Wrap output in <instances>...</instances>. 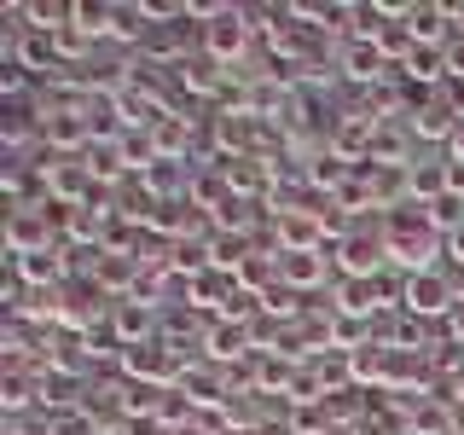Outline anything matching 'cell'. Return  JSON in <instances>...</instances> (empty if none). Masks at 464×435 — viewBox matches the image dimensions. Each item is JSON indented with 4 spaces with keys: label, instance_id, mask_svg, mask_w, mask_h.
<instances>
[{
    "label": "cell",
    "instance_id": "1",
    "mask_svg": "<svg viewBox=\"0 0 464 435\" xmlns=\"http://www.w3.org/2000/svg\"><path fill=\"white\" fill-rule=\"evenodd\" d=\"M453 302H459V290H453V279H447L441 267L406 273V279H401V308L412 314V319H447V314H453Z\"/></svg>",
    "mask_w": 464,
    "mask_h": 435
},
{
    "label": "cell",
    "instance_id": "2",
    "mask_svg": "<svg viewBox=\"0 0 464 435\" xmlns=\"http://www.w3.org/2000/svg\"><path fill=\"white\" fill-rule=\"evenodd\" d=\"M250 12L244 6H232V12H221L215 24H203V58H215V64H232V58H244L250 53Z\"/></svg>",
    "mask_w": 464,
    "mask_h": 435
},
{
    "label": "cell",
    "instance_id": "3",
    "mask_svg": "<svg viewBox=\"0 0 464 435\" xmlns=\"http://www.w3.org/2000/svg\"><path fill=\"white\" fill-rule=\"evenodd\" d=\"M47 209L53 203H12V215H6V250L12 256H41L47 250V238H53Z\"/></svg>",
    "mask_w": 464,
    "mask_h": 435
},
{
    "label": "cell",
    "instance_id": "4",
    "mask_svg": "<svg viewBox=\"0 0 464 435\" xmlns=\"http://www.w3.org/2000/svg\"><path fill=\"white\" fill-rule=\"evenodd\" d=\"M459 122H464V116L447 105V93H418V105L406 111V134H412V140H447V145H453Z\"/></svg>",
    "mask_w": 464,
    "mask_h": 435
},
{
    "label": "cell",
    "instance_id": "5",
    "mask_svg": "<svg viewBox=\"0 0 464 435\" xmlns=\"http://www.w3.org/2000/svg\"><path fill=\"white\" fill-rule=\"evenodd\" d=\"M279 256H302V250H325V215L319 209H279L273 221Z\"/></svg>",
    "mask_w": 464,
    "mask_h": 435
},
{
    "label": "cell",
    "instance_id": "6",
    "mask_svg": "<svg viewBox=\"0 0 464 435\" xmlns=\"http://www.w3.org/2000/svg\"><path fill=\"white\" fill-rule=\"evenodd\" d=\"M389 261V244H383V232H343L337 238V267L348 273V279H377V267Z\"/></svg>",
    "mask_w": 464,
    "mask_h": 435
},
{
    "label": "cell",
    "instance_id": "7",
    "mask_svg": "<svg viewBox=\"0 0 464 435\" xmlns=\"http://www.w3.org/2000/svg\"><path fill=\"white\" fill-rule=\"evenodd\" d=\"M337 64H343V76L360 82V87H377V82L389 76V58H383V47H377V41H348Z\"/></svg>",
    "mask_w": 464,
    "mask_h": 435
},
{
    "label": "cell",
    "instance_id": "8",
    "mask_svg": "<svg viewBox=\"0 0 464 435\" xmlns=\"http://www.w3.org/2000/svg\"><path fill=\"white\" fill-rule=\"evenodd\" d=\"M279 285H285V290H314V285H325V250L279 256Z\"/></svg>",
    "mask_w": 464,
    "mask_h": 435
},
{
    "label": "cell",
    "instance_id": "9",
    "mask_svg": "<svg viewBox=\"0 0 464 435\" xmlns=\"http://www.w3.org/2000/svg\"><path fill=\"white\" fill-rule=\"evenodd\" d=\"M447 24H453L447 6H418L412 0V12H406V29H412L418 47H447Z\"/></svg>",
    "mask_w": 464,
    "mask_h": 435
},
{
    "label": "cell",
    "instance_id": "10",
    "mask_svg": "<svg viewBox=\"0 0 464 435\" xmlns=\"http://www.w3.org/2000/svg\"><path fill=\"white\" fill-rule=\"evenodd\" d=\"M186 145H192V122H186L180 111H169L163 122L151 128V151L163 157V163H174V157H186Z\"/></svg>",
    "mask_w": 464,
    "mask_h": 435
},
{
    "label": "cell",
    "instance_id": "11",
    "mask_svg": "<svg viewBox=\"0 0 464 435\" xmlns=\"http://www.w3.org/2000/svg\"><path fill=\"white\" fill-rule=\"evenodd\" d=\"M174 76H180V87H186V93H198V99L221 93V64H215V58H180Z\"/></svg>",
    "mask_w": 464,
    "mask_h": 435
},
{
    "label": "cell",
    "instance_id": "12",
    "mask_svg": "<svg viewBox=\"0 0 464 435\" xmlns=\"http://www.w3.org/2000/svg\"><path fill=\"white\" fill-rule=\"evenodd\" d=\"M122 360H128V372L134 377H174V360L163 354V343H134V348H122Z\"/></svg>",
    "mask_w": 464,
    "mask_h": 435
},
{
    "label": "cell",
    "instance_id": "13",
    "mask_svg": "<svg viewBox=\"0 0 464 435\" xmlns=\"http://www.w3.org/2000/svg\"><path fill=\"white\" fill-rule=\"evenodd\" d=\"M6 267L18 273L24 285H58V273H64L53 250H41V256H6Z\"/></svg>",
    "mask_w": 464,
    "mask_h": 435
},
{
    "label": "cell",
    "instance_id": "14",
    "mask_svg": "<svg viewBox=\"0 0 464 435\" xmlns=\"http://www.w3.org/2000/svg\"><path fill=\"white\" fill-rule=\"evenodd\" d=\"M412 198L418 203L447 198V163H412Z\"/></svg>",
    "mask_w": 464,
    "mask_h": 435
},
{
    "label": "cell",
    "instance_id": "15",
    "mask_svg": "<svg viewBox=\"0 0 464 435\" xmlns=\"http://www.w3.org/2000/svg\"><path fill=\"white\" fill-rule=\"evenodd\" d=\"M244 343H250V331H244V325H215V331H209V354H215V360H238V354H250Z\"/></svg>",
    "mask_w": 464,
    "mask_h": 435
},
{
    "label": "cell",
    "instance_id": "16",
    "mask_svg": "<svg viewBox=\"0 0 464 435\" xmlns=\"http://www.w3.org/2000/svg\"><path fill=\"white\" fill-rule=\"evenodd\" d=\"M145 325H151V314H145V308H116V331H122V348H134Z\"/></svg>",
    "mask_w": 464,
    "mask_h": 435
},
{
    "label": "cell",
    "instance_id": "17",
    "mask_svg": "<svg viewBox=\"0 0 464 435\" xmlns=\"http://www.w3.org/2000/svg\"><path fill=\"white\" fill-rule=\"evenodd\" d=\"M0 401H6V412H24V406L35 401V395H29V377L12 372V377H6V395H0Z\"/></svg>",
    "mask_w": 464,
    "mask_h": 435
},
{
    "label": "cell",
    "instance_id": "18",
    "mask_svg": "<svg viewBox=\"0 0 464 435\" xmlns=\"http://www.w3.org/2000/svg\"><path fill=\"white\" fill-rule=\"evenodd\" d=\"M0 93H6V99L24 93V64H6V76H0Z\"/></svg>",
    "mask_w": 464,
    "mask_h": 435
},
{
    "label": "cell",
    "instance_id": "19",
    "mask_svg": "<svg viewBox=\"0 0 464 435\" xmlns=\"http://www.w3.org/2000/svg\"><path fill=\"white\" fill-rule=\"evenodd\" d=\"M447 331H453V348H464V296L453 302V314H447Z\"/></svg>",
    "mask_w": 464,
    "mask_h": 435
},
{
    "label": "cell",
    "instance_id": "20",
    "mask_svg": "<svg viewBox=\"0 0 464 435\" xmlns=\"http://www.w3.org/2000/svg\"><path fill=\"white\" fill-rule=\"evenodd\" d=\"M447 256H453L459 267H464V232H453V238H447Z\"/></svg>",
    "mask_w": 464,
    "mask_h": 435
},
{
    "label": "cell",
    "instance_id": "21",
    "mask_svg": "<svg viewBox=\"0 0 464 435\" xmlns=\"http://www.w3.org/2000/svg\"><path fill=\"white\" fill-rule=\"evenodd\" d=\"M169 435H203V424H192V418H186L180 430H169Z\"/></svg>",
    "mask_w": 464,
    "mask_h": 435
},
{
    "label": "cell",
    "instance_id": "22",
    "mask_svg": "<svg viewBox=\"0 0 464 435\" xmlns=\"http://www.w3.org/2000/svg\"><path fill=\"white\" fill-rule=\"evenodd\" d=\"M447 12H453V29L464 35V0H459V6H447Z\"/></svg>",
    "mask_w": 464,
    "mask_h": 435
},
{
    "label": "cell",
    "instance_id": "23",
    "mask_svg": "<svg viewBox=\"0 0 464 435\" xmlns=\"http://www.w3.org/2000/svg\"><path fill=\"white\" fill-rule=\"evenodd\" d=\"M221 435H250V430H221Z\"/></svg>",
    "mask_w": 464,
    "mask_h": 435
},
{
    "label": "cell",
    "instance_id": "24",
    "mask_svg": "<svg viewBox=\"0 0 464 435\" xmlns=\"http://www.w3.org/2000/svg\"><path fill=\"white\" fill-rule=\"evenodd\" d=\"M331 435H354V430H348V424H343V430H331Z\"/></svg>",
    "mask_w": 464,
    "mask_h": 435
},
{
    "label": "cell",
    "instance_id": "25",
    "mask_svg": "<svg viewBox=\"0 0 464 435\" xmlns=\"http://www.w3.org/2000/svg\"><path fill=\"white\" fill-rule=\"evenodd\" d=\"M401 435H412V430H401Z\"/></svg>",
    "mask_w": 464,
    "mask_h": 435
}]
</instances>
